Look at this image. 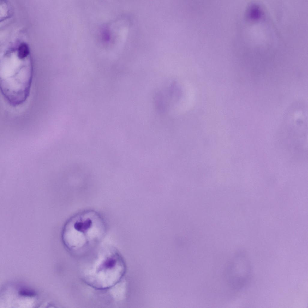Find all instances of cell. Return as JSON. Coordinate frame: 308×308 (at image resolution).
<instances>
[{
    "label": "cell",
    "mask_w": 308,
    "mask_h": 308,
    "mask_svg": "<svg viewBox=\"0 0 308 308\" xmlns=\"http://www.w3.org/2000/svg\"><path fill=\"white\" fill-rule=\"evenodd\" d=\"M102 220L97 214L87 212L77 215L69 220L63 232V241L72 251L84 248L92 241L98 240L105 233Z\"/></svg>",
    "instance_id": "cell-1"
},
{
    "label": "cell",
    "mask_w": 308,
    "mask_h": 308,
    "mask_svg": "<svg viewBox=\"0 0 308 308\" xmlns=\"http://www.w3.org/2000/svg\"><path fill=\"white\" fill-rule=\"evenodd\" d=\"M84 274L87 283L99 289L109 288L116 284L125 274V263L118 253L106 252L101 254Z\"/></svg>",
    "instance_id": "cell-2"
},
{
    "label": "cell",
    "mask_w": 308,
    "mask_h": 308,
    "mask_svg": "<svg viewBox=\"0 0 308 308\" xmlns=\"http://www.w3.org/2000/svg\"><path fill=\"white\" fill-rule=\"evenodd\" d=\"M251 269L249 262L245 254L237 252L228 265L225 279L232 289L240 290L247 285L250 278Z\"/></svg>",
    "instance_id": "cell-3"
},
{
    "label": "cell",
    "mask_w": 308,
    "mask_h": 308,
    "mask_svg": "<svg viewBox=\"0 0 308 308\" xmlns=\"http://www.w3.org/2000/svg\"><path fill=\"white\" fill-rule=\"evenodd\" d=\"M29 50L28 46L25 43L21 44L18 48V56L20 58L26 57L28 54Z\"/></svg>",
    "instance_id": "cell-4"
}]
</instances>
